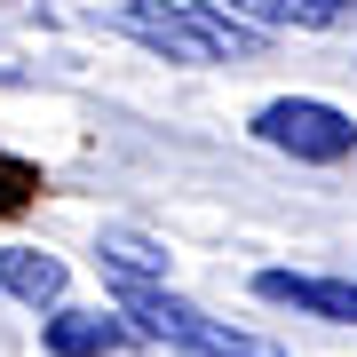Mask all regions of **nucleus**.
Returning a JSON list of instances; mask_svg holds the SVG:
<instances>
[{
  "label": "nucleus",
  "instance_id": "obj_2",
  "mask_svg": "<svg viewBox=\"0 0 357 357\" xmlns=\"http://www.w3.org/2000/svg\"><path fill=\"white\" fill-rule=\"evenodd\" d=\"M119 310H128V326H135V333H151V342H175V349H191V357H286L278 342H262V333H238V326L206 318V310L175 302V294H159V286H135V278H119Z\"/></svg>",
  "mask_w": 357,
  "mask_h": 357
},
{
  "label": "nucleus",
  "instance_id": "obj_3",
  "mask_svg": "<svg viewBox=\"0 0 357 357\" xmlns=\"http://www.w3.org/2000/svg\"><path fill=\"white\" fill-rule=\"evenodd\" d=\"M255 135L270 143V151L310 159V167H333V159L357 151V119L333 112V103H318V96H278V103H262V112H255Z\"/></svg>",
  "mask_w": 357,
  "mask_h": 357
},
{
  "label": "nucleus",
  "instance_id": "obj_8",
  "mask_svg": "<svg viewBox=\"0 0 357 357\" xmlns=\"http://www.w3.org/2000/svg\"><path fill=\"white\" fill-rule=\"evenodd\" d=\"M96 255H103L112 278H135V286H159V278H167V255H159L151 238H135V230H103Z\"/></svg>",
  "mask_w": 357,
  "mask_h": 357
},
{
  "label": "nucleus",
  "instance_id": "obj_4",
  "mask_svg": "<svg viewBox=\"0 0 357 357\" xmlns=\"http://www.w3.org/2000/svg\"><path fill=\"white\" fill-rule=\"evenodd\" d=\"M262 302H294L326 326H357V278H302V270H262L255 278Z\"/></svg>",
  "mask_w": 357,
  "mask_h": 357
},
{
  "label": "nucleus",
  "instance_id": "obj_7",
  "mask_svg": "<svg viewBox=\"0 0 357 357\" xmlns=\"http://www.w3.org/2000/svg\"><path fill=\"white\" fill-rule=\"evenodd\" d=\"M238 16H255V24H294V32H333L349 16V0H230Z\"/></svg>",
  "mask_w": 357,
  "mask_h": 357
},
{
  "label": "nucleus",
  "instance_id": "obj_9",
  "mask_svg": "<svg viewBox=\"0 0 357 357\" xmlns=\"http://www.w3.org/2000/svg\"><path fill=\"white\" fill-rule=\"evenodd\" d=\"M32 199H40V167L0 151V215H16V206H32Z\"/></svg>",
  "mask_w": 357,
  "mask_h": 357
},
{
  "label": "nucleus",
  "instance_id": "obj_10",
  "mask_svg": "<svg viewBox=\"0 0 357 357\" xmlns=\"http://www.w3.org/2000/svg\"><path fill=\"white\" fill-rule=\"evenodd\" d=\"M8 79H16V72H8V64H0V88H8Z\"/></svg>",
  "mask_w": 357,
  "mask_h": 357
},
{
  "label": "nucleus",
  "instance_id": "obj_6",
  "mask_svg": "<svg viewBox=\"0 0 357 357\" xmlns=\"http://www.w3.org/2000/svg\"><path fill=\"white\" fill-rule=\"evenodd\" d=\"M72 286V270L56 255H32V246H0V294L8 302H32V310H56Z\"/></svg>",
  "mask_w": 357,
  "mask_h": 357
},
{
  "label": "nucleus",
  "instance_id": "obj_5",
  "mask_svg": "<svg viewBox=\"0 0 357 357\" xmlns=\"http://www.w3.org/2000/svg\"><path fill=\"white\" fill-rule=\"evenodd\" d=\"M119 318H103V310H56L48 318V357H119L135 342V326H119Z\"/></svg>",
  "mask_w": 357,
  "mask_h": 357
},
{
  "label": "nucleus",
  "instance_id": "obj_1",
  "mask_svg": "<svg viewBox=\"0 0 357 357\" xmlns=\"http://www.w3.org/2000/svg\"><path fill=\"white\" fill-rule=\"evenodd\" d=\"M112 32L159 48L167 64H255L262 56V24L215 8V0H119Z\"/></svg>",
  "mask_w": 357,
  "mask_h": 357
}]
</instances>
